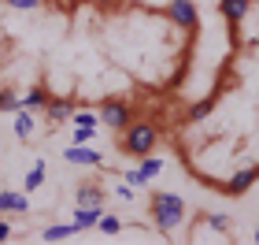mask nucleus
<instances>
[{"label":"nucleus","instance_id":"1","mask_svg":"<svg viewBox=\"0 0 259 245\" xmlns=\"http://www.w3.org/2000/svg\"><path fill=\"white\" fill-rule=\"evenodd\" d=\"M182 219H185V201L178 193H156L152 197V227H156V234L178 230Z\"/></svg>","mask_w":259,"mask_h":245},{"label":"nucleus","instance_id":"2","mask_svg":"<svg viewBox=\"0 0 259 245\" xmlns=\"http://www.w3.org/2000/svg\"><path fill=\"white\" fill-rule=\"evenodd\" d=\"M159 145V130H156V126H152V123H130V126H122V142H119V149H122V153L126 156H148L152 153V149H156Z\"/></svg>","mask_w":259,"mask_h":245},{"label":"nucleus","instance_id":"3","mask_svg":"<svg viewBox=\"0 0 259 245\" xmlns=\"http://www.w3.org/2000/svg\"><path fill=\"white\" fill-rule=\"evenodd\" d=\"M163 167H167V163H163L159 156H152V153H148V156H141L137 167H134V171H126V186H134V190H145V186L156 179Z\"/></svg>","mask_w":259,"mask_h":245},{"label":"nucleus","instance_id":"4","mask_svg":"<svg viewBox=\"0 0 259 245\" xmlns=\"http://www.w3.org/2000/svg\"><path fill=\"white\" fill-rule=\"evenodd\" d=\"M167 19L178 30H189V33L200 26V11H196L193 0H170V4H167Z\"/></svg>","mask_w":259,"mask_h":245},{"label":"nucleus","instance_id":"5","mask_svg":"<svg viewBox=\"0 0 259 245\" xmlns=\"http://www.w3.org/2000/svg\"><path fill=\"white\" fill-rule=\"evenodd\" d=\"M97 115H100V123L111 126V130H122V126L134 123V108H130L126 100H104V108Z\"/></svg>","mask_w":259,"mask_h":245},{"label":"nucleus","instance_id":"6","mask_svg":"<svg viewBox=\"0 0 259 245\" xmlns=\"http://www.w3.org/2000/svg\"><path fill=\"white\" fill-rule=\"evenodd\" d=\"M255 179H259V167H241V171H233L230 179H226L222 190H226L230 197H244V193L255 186Z\"/></svg>","mask_w":259,"mask_h":245},{"label":"nucleus","instance_id":"7","mask_svg":"<svg viewBox=\"0 0 259 245\" xmlns=\"http://www.w3.org/2000/svg\"><path fill=\"white\" fill-rule=\"evenodd\" d=\"M63 160L67 163H78V167H100L104 156L97 153V149H89V145H67L63 149Z\"/></svg>","mask_w":259,"mask_h":245},{"label":"nucleus","instance_id":"8","mask_svg":"<svg viewBox=\"0 0 259 245\" xmlns=\"http://www.w3.org/2000/svg\"><path fill=\"white\" fill-rule=\"evenodd\" d=\"M22 212H30V193L26 190L22 193H15V190L0 193V216H22Z\"/></svg>","mask_w":259,"mask_h":245},{"label":"nucleus","instance_id":"9","mask_svg":"<svg viewBox=\"0 0 259 245\" xmlns=\"http://www.w3.org/2000/svg\"><path fill=\"white\" fill-rule=\"evenodd\" d=\"M100 212H104V204H74V223L78 230H93L97 227V219H100Z\"/></svg>","mask_w":259,"mask_h":245},{"label":"nucleus","instance_id":"10","mask_svg":"<svg viewBox=\"0 0 259 245\" xmlns=\"http://www.w3.org/2000/svg\"><path fill=\"white\" fill-rule=\"evenodd\" d=\"M74 234H81L74 223H52V227L41 230V241H45V245H56V241H70Z\"/></svg>","mask_w":259,"mask_h":245},{"label":"nucleus","instance_id":"11","mask_svg":"<svg viewBox=\"0 0 259 245\" xmlns=\"http://www.w3.org/2000/svg\"><path fill=\"white\" fill-rule=\"evenodd\" d=\"M219 11H222L226 22H241L252 11V0H219Z\"/></svg>","mask_w":259,"mask_h":245},{"label":"nucleus","instance_id":"12","mask_svg":"<svg viewBox=\"0 0 259 245\" xmlns=\"http://www.w3.org/2000/svg\"><path fill=\"white\" fill-rule=\"evenodd\" d=\"M49 97H52V93L45 89V86H33L30 93H22V97H19V108H26V112H45Z\"/></svg>","mask_w":259,"mask_h":245},{"label":"nucleus","instance_id":"13","mask_svg":"<svg viewBox=\"0 0 259 245\" xmlns=\"http://www.w3.org/2000/svg\"><path fill=\"white\" fill-rule=\"evenodd\" d=\"M104 186H97V182H81L78 190H74V204H104Z\"/></svg>","mask_w":259,"mask_h":245},{"label":"nucleus","instance_id":"14","mask_svg":"<svg viewBox=\"0 0 259 245\" xmlns=\"http://www.w3.org/2000/svg\"><path fill=\"white\" fill-rule=\"evenodd\" d=\"M70 112H74V100H67V97H49V104H45V115H49L52 123L70 119Z\"/></svg>","mask_w":259,"mask_h":245},{"label":"nucleus","instance_id":"15","mask_svg":"<svg viewBox=\"0 0 259 245\" xmlns=\"http://www.w3.org/2000/svg\"><path fill=\"white\" fill-rule=\"evenodd\" d=\"M15 137L19 142H30L33 137V130H37V119H33V112H26V108H19V115H15Z\"/></svg>","mask_w":259,"mask_h":245},{"label":"nucleus","instance_id":"16","mask_svg":"<svg viewBox=\"0 0 259 245\" xmlns=\"http://www.w3.org/2000/svg\"><path fill=\"white\" fill-rule=\"evenodd\" d=\"M122 219L119 216H108V212H100V219H97V230H100V234H122Z\"/></svg>","mask_w":259,"mask_h":245},{"label":"nucleus","instance_id":"17","mask_svg":"<svg viewBox=\"0 0 259 245\" xmlns=\"http://www.w3.org/2000/svg\"><path fill=\"white\" fill-rule=\"evenodd\" d=\"M45 171H49V167H45V160H37L30 167V174H26V193H33V190H41V186H45Z\"/></svg>","mask_w":259,"mask_h":245},{"label":"nucleus","instance_id":"18","mask_svg":"<svg viewBox=\"0 0 259 245\" xmlns=\"http://www.w3.org/2000/svg\"><path fill=\"white\" fill-rule=\"evenodd\" d=\"M215 100H219V93H211V97H204L200 104H193V108H189V119H193V123H196V119H207L211 108H215Z\"/></svg>","mask_w":259,"mask_h":245},{"label":"nucleus","instance_id":"19","mask_svg":"<svg viewBox=\"0 0 259 245\" xmlns=\"http://www.w3.org/2000/svg\"><path fill=\"white\" fill-rule=\"evenodd\" d=\"M70 123H74V126H93V130H97L100 115L97 112H85V108H74V112H70Z\"/></svg>","mask_w":259,"mask_h":245},{"label":"nucleus","instance_id":"20","mask_svg":"<svg viewBox=\"0 0 259 245\" xmlns=\"http://www.w3.org/2000/svg\"><path fill=\"white\" fill-rule=\"evenodd\" d=\"M207 227H211V230H219V234H230V230H233V219H230V216H222V212H215V216H207Z\"/></svg>","mask_w":259,"mask_h":245},{"label":"nucleus","instance_id":"21","mask_svg":"<svg viewBox=\"0 0 259 245\" xmlns=\"http://www.w3.org/2000/svg\"><path fill=\"white\" fill-rule=\"evenodd\" d=\"M0 112H19V93L15 89H0Z\"/></svg>","mask_w":259,"mask_h":245},{"label":"nucleus","instance_id":"22","mask_svg":"<svg viewBox=\"0 0 259 245\" xmlns=\"http://www.w3.org/2000/svg\"><path fill=\"white\" fill-rule=\"evenodd\" d=\"M4 4H11V8H19V11H37L45 0H4Z\"/></svg>","mask_w":259,"mask_h":245},{"label":"nucleus","instance_id":"23","mask_svg":"<svg viewBox=\"0 0 259 245\" xmlns=\"http://www.w3.org/2000/svg\"><path fill=\"white\" fill-rule=\"evenodd\" d=\"M93 126H74V145H85V142H93Z\"/></svg>","mask_w":259,"mask_h":245},{"label":"nucleus","instance_id":"24","mask_svg":"<svg viewBox=\"0 0 259 245\" xmlns=\"http://www.w3.org/2000/svg\"><path fill=\"white\" fill-rule=\"evenodd\" d=\"M11 238H15V234H11V223H8V219H0V241H11Z\"/></svg>","mask_w":259,"mask_h":245},{"label":"nucleus","instance_id":"25","mask_svg":"<svg viewBox=\"0 0 259 245\" xmlns=\"http://www.w3.org/2000/svg\"><path fill=\"white\" fill-rule=\"evenodd\" d=\"M115 193H119L122 201H134V186H115Z\"/></svg>","mask_w":259,"mask_h":245},{"label":"nucleus","instance_id":"26","mask_svg":"<svg viewBox=\"0 0 259 245\" xmlns=\"http://www.w3.org/2000/svg\"><path fill=\"white\" fill-rule=\"evenodd\" d=\"M100 4H119V0H100Z\"/></svg>","mask_w":259,"mask_h":245},{"label":"nucleus","instance_id":"27","mask_svg":"<svg viewBox=\"0 0 259 245\" xmlns=\"http://www.w3.org/2000/svg\"><path fill=\"white\" fill-rule=\"evenodd\" d=\"M255 241H259V227H255Z\"/></svg>","mask_w":259,"mask_h":245}]
</instances>
